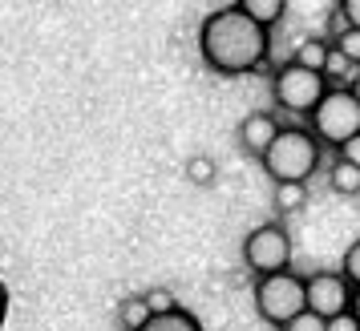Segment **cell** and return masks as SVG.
<instances>
[{
  "mask_svg": "<svg viewBox=\"0 0 360 331\" xmlns=\"http://www.w3.org/2000/svg\"><path fill=\"white\" fill-rule=\"evenodd\" d=\"M271 53V29L251 20L239 4L214 8L211 17L198 25V57L202 65L219 77H247L267 65Z\"/></svg>",
  "mask_w": 360,
  "mask_h": 331,
  "instance_id": "1",
  "label": "cell"
},
{
  "mask_svg": "<svg viewBox=\"0 0 360 331\" xmlns=\"http://www.w3.org/2000/svg\"><path fill=\"white\" fill-rule=\"evenodd\" d=\"M320 154L324 146L308 126H279L276 142L263 149L259 166L271 182H308L320 170Z\"/></svg>",
  "mask_w": 360,
  "mask_h": 331,
  "instance_id": "2",
  "label": "cell"
},
{
  "mask_svg": "<svg viewBox=\"0 0 360 331\" xmlns=\"http://www.w3.org/2000/svg\"><path fill=\"white\" fill-rule=\"evenodd\" d=\"M308 130L320 137V146L340 149L352 133H360V101L352 97L348 85H328L324 97L308 114Z\"/></svg>",
  "mask_w": 360,
  "mask_h": 331,
  "instance_id": "3",
  "label": "cell"
},
{
  "mask_svg": "<svg viewBox=\"0 0 360 331\" xmlns=\"http://www.w3.org/2000/svg\"><path fill=\"white\" fill-rule=\"evenodd\" d=\"M308 307V295H304V279L292 275V266L283 271H271V275H259L255 279V311H259L263 323L271 327H283L292 315H300Z\"/></svg>",
  "mask_w": 360,
  "mask_h": 331,
  "instance_id": "4",
  "label": "cell"
},
{
  "mask_svg": "<svg viewBox=\"0 0 360 331\" xmlns=\"http://www.w3.org/2000/svg\"><path fill=\"white\" fill-rule=\"evenodd\" d=\"M328 89V77L320 69H308L300 61H288L271 73V101H276L283 114H295V117H308L316 109V101L324 97Z\"/></svg>",
  "mask_w": 360,
  "mask_h": 331,
  "instance_id": "5",
  "label": "cell"
},
{
  "mask_svg": "<svg viewBox=\"0 0 360 331\" xmlns=\"http://www.w3.org/2000/svg\"><path fill=\"white\" fill-rule=\"evenodd\" d=\"M243 263L255 279L292 266V234H288V227L283 222H263V227H255L243 238Z\"/></svg>",
  "mask_w": 360,
  "mask_h": 331,
  "instance_id": "6",
  "label": "cell"
},
{
  "mask_svg": "<svg viewBox=\"0 0 360 331\" xmlns=\"http://www.w3.org/2000/svg\"><path fill=\"white\" fill-rule=\"evenodd\" d=\"M304 295H308L311 311L332 319L336 311H348V303H352V283L344 279L340 271H316V275L304 279Z\"/></svg>",
  "mask_w": 360,
  "mask_h": 331,
  "instance_id": "7",
  "label": "cell"
},
{
  "mask_svg": "<svg viewBox=\"0 0 360 331\" xmlns=\"http://www.w3.org/2000/svg\"><path fill=\"white\" fill-rule=\"evenodd\" d=\"M276 133H279V117L271 109H255L239 121V146L251 158H263V149L276 142Z\"/></svg>",
  "mask_w": 360,
  "mask_h": 331,
  "instance_id": "8",
  "label": "cell"
},
{
  "mask_svg": "<svg viewBox=\"0 0 360 331\" xmlns=\"http://www.w3.org/2000/svg\"><path fill=\"white\" fill-rule=\"evenodd\" d=\"M328 186H332L340 198H360V166H352L348 158L336 154V162L328 166Z\"/></svg>",
  "mask_w": 360,
  "mask_h": 331,
  "instance_id": "9",
  "label": "cell"
},
{
  "mask_svg": "<svg viewBox=\"0 0 360 331\" xmlns=\"http://www.w3.org/2000/svg\"><path fill=\"white\" fill-rule=\"evenodd\" d=\"M138 331H202V323L186 307H170V311H154Z\"/></svg>",
  "mask_w": 360,
  "mask_h": 331,
  "instance_id": "10",
  "label": "cell"
},
{
  "mask_svg": "<svg viewBox=\"0 0 360 331\" xmlns=\"http://www.w3.org/2000/svg\"><path fill=\"white\" fill-rule=\"evenodd\" d=\"M239 8H243L251 20H259L263 29H276L283 13H288V0H235Z\"/></svg>",
  "mask_w": 360,
  "mask_h": 331,
  "instance_id": "11",
  "label": "cell"
},
{
  "mask_svg": "<svg viewBox=\"0 0 360 331\" xmlns=\"http://www.w3.org/2000/svg\"><path fill=\"white\" fill-rule=\"evenodd\" d=\"M279 215H295L308 206V182H276V194H271Z\"/></svg>",
  "mask_w": 360,
  "mask_h": 331,
  "instance_id": "12",
  "label": "cell"
},
{
  "mask_svg": "<svg viewBox=\"0 0 360 331\" xmlns=\"http://www.w3.org/2000/svg\"><path fill=\"white\" fill-rule=\"evenodd\" d=\"M328 53H332V41H324V36H308V41H300V49H295L292 61H300V65L320 69V73H324Z\"/></svg>",
  "mask_w": 360,
  "mask_h": 331,
  "instance_id": "13",
  "label": "cell"
},
{
  "mask_svg": "<svg viewBox=\"0 0 360 331\" xmlns=\"http://www.w3.org/2000/svg\"><path fill=\"white\" fill-rule=\"evenodd\" d=\"M146 319H150L146 295H126L117 303V323H122V331H138Z\"/></svg>",
  "mask_w": 360,
  "mask_h": 331,
  "instance_id": "14",
  "label": "cell"
},
{
  "mask_svg": "<svg viewBox=\"0 0 360 331\" xmlns=\"http://www.w3.org/2000/svg\"><path fill=\"white\" fill-rule=\"evenodd\" d=\"M332 49L340 53V57H348V61L360 69V29L340 25V29H336V36H332Z\"/></svg>",
  "mask_w": 360,
  "mask_h": 331,
  "instance_id": "15",
  "label": "cell"
},
{
  "mask_svg": "<svg viewBox=\"0 0 360 331\" xmlns=\"http://www.w3.org/2000/svg\"><path fill=\"white\" fill-rule=\"evenodd\" d=\"M279 331H328V319H324V315H316L311 307H304V311L292 315Z\"/></svg>",
  "mask_w": 360,
  "mask_h": 331,
  "instance_id": "16",
  "label": "cell"
},
{
  "mask_svg": "<svg viewBox=\"0 0 360 331\" xmlns=\"http://www.w3.org/2000/svg\"><path fill=\"white\" fill-rule=\"evenodd\" d=\"M214 174H219V170H214V162H211V158H202V154L186 162V178H191L195 186H211Z\"/></svg>",
  "mask_w": 360,
  "mask_h": 331,
  "instance_id": "17",
  "label": "cell"
},
{
  "mask_svg": "<svg viewBox=\"0 0 360 331\" xmlns=\"http://www.w3.org/2000/svg\"><path fill=\"white\" fill-rule=\"evenodd\" d=\"M340 275L352 283V287H360V238H352V243H348V250H344Z\"/></svg>",
  "mask_w": 360,
  "mask_h": 331,
  "instance_id": "18",
  "label": "cell"
},
{
  "mask_svg": "<svg viewBox=\"0 0 360 331\" xmlns=\"http://www.w3.org/2000/svg\"><path fill=\"white\" fill-rule=\"evenodd\" d=\"M146 295V307H150V315L154 311H170V307H179V299L170 295L166 287H154V291H142Z\"/></svg>",
  "mask_w": 360,
  "mask_h": 331,
  "instance_id": "19",
  "label": "cell"
},
{
  "mask_svg": "<svg viewBox=\"0 0 360 331\" xmlns=\"http://www.w3.org/2000/svg\"><path fill=\"white\" fill-rule=\"evenodd\" d=\"M336 17L348 29H360V0H336Z\"/></svg>",
  "mask_w": 360,
  "mask_h": 331,
  "instance_id": "20",
  "label": "cell"
},
{
  "mask_svg": "<svg viewBox=\"0 0 360 331\" xmlns=\"http://www.w3.org/2000/svg\"><path fill=\"white\" fill-rule=\"evenodd\" d=\"M328 331H360V319L352 315V307H348V311H336L328 319Z\"/></svg>",
  "mask_w": 360,
  "mask_h": 331,
  "instance_id": "21",
  "label": "cell"
},
{
  "mask_svg": "<svg viewBox=\"0 0 360 331\" xmlns=\"http://www.w3.org/2000/svg\"><path fill=\"white\" fill-rule=\"evenodd\" d=\"M336 154H340V158H348L352 166H360V133H352V137H348V142L336 149Z\"/></svg>",
  "mask_w": 360,
  "mask_h": 331,
  "instance_id": "22",
  "label": "cell"
},
{
  "mask_svg": "<svg viewBox=\"0 0 360 331\" xmlns=\"http://www.w3.org/2000/svg\"><path fill=\"white\" fill-rule=\"evenodd\" d=\"M4 319H8V287L0 283V327H4Z\"/></svg>",
  "mask_w": 360,
  "mask_h": 331,
  "instance_id": "23",
  "label": "cell"
},
{
  "mask_svg": "<svg viewBox=\"0 0 360 331\" xmlns=\"http://www.w3.org/2000/svg\"><path fill=\"white\" fill-rule=\"evenodd\" d=\"M348 89H352V97L360 101V69H356V73H352V81H348Z\"/></svg>",
  "mask_w": 360,
  "mask_h": 331,
  "instance_id": "24",
  "label": "cell"
},
{
  "mask_svg": "<svg viewBox=\"0 0 360 331\" xmlns=\"http://www.w3.org/2000/svg\"><path fill=\"white\" fill-rule=\"evenodd\" d=\"M348 307H352V315L360 319V287H352V303H348Z\"/></svg>",
  "mask_w": 360,
  "mask_h": 331,
  "instance_id": "25",
  "label": "cell"
}]
</instances>
